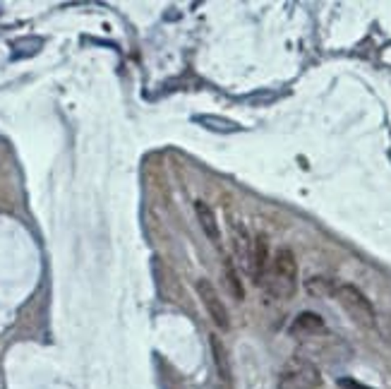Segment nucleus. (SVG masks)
I'll return each instance as SVG.
<instances>
[{"mask_svg": "<svg viewBox=\"0 0 391 389\" xmlns=\"http://www.w3.org/2000/svg\"><path fill=\"white\" fill-rule=\"evenodd\" d=\"M209 344H211V356H214V366H216V373L219 378L231 385L233 382V370H231V361H228V351L221 344V339L216 334L209 336Z\"/></svg>", "mask_w": 391, "mask_h": 389, "instance_id": "nucleus-8", "label": "nucleus"}, {"mask_svg": "<svg viewBox=\"0 0 391 389\" xmlns=\"http://www.w3.org/2000/svg\"><path fill=\"white\" fill-rule=\"evenodd\" d=\"M269 246L262 236L252 238V260H250V279L255 281L257 286L264 284V277H267V269H269Z\"/></svg>", "mask_w": 391, "mask_h": 389, "instance_id": "nucleus-5", "label": "nucleus"}, {"mask_svg": "<svg viewBox=\"0 0 391 389\" xmlns=\"http://www.w3.org/2000/svg\"><path fill=\"white\" fill-rule=\"evenodd\" d=\"M305 288L310 296H317V298H326V296H334V288H336V284L324 277H312L305 281Z\"/></svg>", "mask_w": 391, "mask_h": 389, "instance_id": "nucleus-12", "label": "nucleus"}, {"mask_svg": "<svg viewBox=\"0 0 391 389\" xmlns=\"http://www.w3.org/2000/svg\"><path fill=\"white\" fill-rule=\"evenodd\" d=\"M338 387H343V389H372V387H365V385H360V382H356V380H351V378L338 380Z\"/></svg>", "mask_w": 391, "mask_h": 389, "instance_id": "nucleus-14", "label": "nucleus"}, {"mask_svg": "<svg viewBox=\"0 0 391 389\" xmlns=\"http://www.w3.org/2000/svg\"><path fill=\"white\" fill-rule=\"evenodd\" d=\"M194 123H199L202 128L211 130V133H224V135H231V133H238L241 123L231 121V118H224V116H211V113H204V116H194Z\"/></svg>", "mask_w": 391, "mask_h": 389, "instance_id": "nucleus-10", "label": "nucleus"}, {"mask_svg": "<svg viewBox=\"0 0 391 389\" xmlns=\"http://www.w3.org/2000/svg\"><path fill=\"white\" fill-rule=\"evenodd\" d=\"M194 214H197V221H199V229L204 231V236L209 238L214 246L221 243V226H219V219L214 214V209L204 199H197L194 202Z\"/></svg>", "mask_w": 391, "mask_h": 389, "instance_id": "nucleus-6", "label": "nucleus"}, {"mask_svg": "<svg viewBox=\"0 0 391 389\" xmlns=\"http://www.w3.org/2000/svg\"><path fill=\"white\" fill-rule=\"evenodd\" d=\"M264 286H267L269 296L276 300H288L298 291V262L291 248H279L274 253L264 277Z\"/></svg>", "mask_w": 391, "mask_h": 389, "instance_id": "nucleus-1", "label": "nucleus"}, {"mask_svg": "<svg viewBox=\"0 0 391 389\" xmlns=\"http://www.w3.org/2000/svg\"><path fill=\"white\" fill-rule=\"evenodd\" d=\"M324 332V319L314 312H300L295 317V322L291 324V334L293 336H302V339H314Z\"/></svg>", "mask_w": 391, "mask_h": 389, "instance_id": "nucleus-7", "label": "nucleus"}, {"mask_svg": "<svg viewBox=\"0 0 391 389\" xmlns=\"http://www.w3.org/2000/svg\"><path fill=\"white\" fill-rule=\"evenodd\" d=\"M233 248H236V257L243 265L245 272L250 274V260H252V238L241 224L233 226Z\"/></svg>", "mask_w": 391, "mask_h": 389, "instance_id": "nucleus-9", "label": "nucleus"}, {"mask_svg": "<svg viewBox=\"0 0 391 389\" xmlns=\"http://www.w3.org/2000/svg\"><path fill=\"white\" fill-rule=\"evenodd\" d=\"M194 288H197V296L202 300V305L206 307V312H209V317L214 319V324H216L219 329H228L231 327V317H228V307H226V303L221 300L219 291L214 288V284L209 279H199L197 284H194Z\"/></svg>", "mask_w": 391, "mask_h": 389, "instance_id": "nucleus-4", "label": "nucleus"}, {"mask_svg": "<svg viewBox=\"0 0 391 389\" xmlns=\"http://www.w3.org/2000/svg\"><path fill=\"white\" fill-rule=\"evenodd\" d=\"M321 385L319 368L312 361L295 356L281 368L279 389H317Z\"/></svg>", "mask_w": 391, "mask_h": 389, "instance_id": "nucleus-3", "label": "nucleus"}, {"mask_svg": "<svg viewBox=\"0 0 391 389\" xmlns=\"http://www.w3.org/2000/svg\"><path fill=\"white\" fill-rule=\"evenodd\" d=\"M334 298L338 300V305L348 312V317L358 327L363 329H375L377 327V312L372 307L370 298L365 296L360 288H356L353 284H336L334 288Z\"/></svg>", "mask_w": 391, "mask_h": 389, "instance_id": "nucleus-2", "label": "nucleus"}, {"mask_svg": "<svg viewBox=\"0 0 391 389\" xmlns=\"http://www.w3.org/2000/svg\"><path fill=\"white\" fill-rule=\"evenodd\" d=\"M41 46V39H20L12 43V51H15V58H24V55H34Z\"/></svg>", "mask_w": 391, "mask_h": 389, "instance_id": "nucleus-13", "label": "nucleus"}, {"mask_svg": "<svg viewBox=\"0 0 391 389\" xmlns=\"http://www.w3.org/2000/svg\"><path fill=\"white\" fill-rule=\"evenodd\" d=\"M221 272H224V281H226V288H228L231 298L233 300H243L245 298L243 279H241V274H238V269L233 267V262L224 260V267H221Z\"/></svg>", "mask_w": 391, "mask_h": 389, "instance_id": "nucleus-11", "label": "nucleus"}]
</instances>
